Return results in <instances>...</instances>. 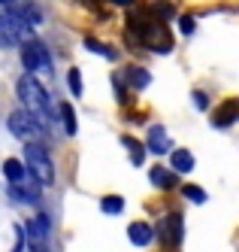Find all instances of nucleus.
Instances as JSON below:
<instances>
[{"label":"nucleus","instance_id":"1","mask_svg":"<svg viewBox=\"0 0 239 252\" xmlns=\"http://www.w3.org/2000/svg\"><path fill=\"white\" fill-rule=\"evenodd\" d=\"M18 100L25 103V110L33 113L40 122H52V119H58L52 113V100H49V92H43V85L36 82L33 76H22L18 79Z\"/></svg>","mask_w":239,"mask_h":252},{"label":"nucleus","instance_id":"2","mask_svg":"<svg viewBox=\"0 0 239 252\" xmlns=\"http://www.w3.org/2000/svg\"><path fill=\"white\" fill-rule=\"evenodd\" d=\"M25 158H27V170L33 173V179H40L43 186H52L54 183L52 158H49V152L40 146V143H27V146H25Z\"/></svg>","mask_w":239,"mask_h":252},{"label":"nucleus","instance_id":"3","mask_svg":"<svg viewBox=\"0 0 239 252\" xmlns=\"http://www.w3.org/2000/svg\"><path fill=\"white\" fill-rule=\"evenodd\" d=\"M22 64L30 73H49L52 70V58H49V49L40 40H25L22 43Z\"/></svg>","mask_w":239,"mask_h":252},{"label":"nucleus","instance_id":"4","mask_svg":"<svg viewBox=\"0 0 239 252\" xmlns=\"http://www.w3.org/2000/svg\"><path fill=\"white\" fill-rule=\"evenodd\" d=\"M6 125H9V131H12L18 140H36V137L43 134L40 119H36L33 113H27V110H15V113H9Z\"/></svg>","mask_w":239,"mask_h":252},{"label":"nucleus","instance_id":"5","mask_svg":"<svg viewBox=\"0 0 239 252\" xmlns=\"http://www.w3.org/2000/svg\"><path fill=\"white\" fill-rule=\"evenodd\" d=\"M43 183L40 179H30V173L22 179V183H15V186H9V194L15 197V201H27V204H36L43 197V189H40Z\"/></svg>","mask_w":239,"mask_h":252},{"label":"nucleus","instance_id":"6","mask_svg":"<svg viewBox=\"0 0 239 252\" xmlns=\"http://www.w3.org/2000/svg\"><path fill=\"white\" fill-rule=\"evenodd\" d=\"M25 237L33 249H46V237H49V219L46 216H36L25 225Z\"/></svg>","mask_w":239,"mask_h":252},{"label":"nucleus","instance_id":"7","mask_svg":"<svg viewBox=\"0 0 239 252\" xmlns=\"http://www.w3.org/2000/svg\"><path fill=\"white\" fill-rule=\"evenodd\" d=\"M127 237H131L133 246H149L152 237H155V231H152V225H145V222H133L131 228H127Z\"/></svg>","mask_w":239,"mask_h":252},{"label":"nucleus","instance_id":"8","mask_svg":"<svg viewBox=\"0 0 239 252\" xmlns=\"http://www.w3.org/2000/svg\"><path fill=\"white\" fill-rule=\"evenodd\" d=\"M170 164H173V170L176 173H188V170H194V155L188 152V149H176L173 155H170Z\"/></svg>","mask_w":239,"mask_h":252},{"label":"nucleus","instance_id":"9","mask_svg":"<svg viewBox=\"0 0 239 252\" xmlns=\"http://www.w3.org/2000/svg\"><path fill=\"white\" fill-rule=\"evenodd\" d=\"M3 173H6V179H9V183L15 186V183H22V179H25L30 170H27V164H22L18 158H6V164H3Z\"/></svg>","mask_w":239,"mask_h":252},{"label":"nucleus","instance_id":"10","mask_svg":"<svg viewBox=\"0 0 239 252\" xmlns=\"http://www.w3.org/2000/svg\"><path fill=\"white\" fill-rule=\"evenodd\" d=\"M149 149L155 152V155H163L170 149V143H167V131L160 128V125H155V128L149 131Z\"/></svg>","mask_w":239,"mask_h":252},{"label":"nucleus","instance_id":"11","mask_svg":"<svg viewBox=\"0 0 239 252\" xmlns=\"http://www.w3.org/2000/svg\"><path fill=\"white\" fill-rule=\"evenodd\" d=\"M124 76L131 79V85L133 88H149V82H152V76H149V70H142V67H124Z\"/></svg>","mask_w":239,"mask_h":252},{"label":"nucleus","instance_id":"12","mask_svg":"<svg viewBox=\"0 0 239 252\" xmlns=\"http://www.w3.org/2000/svg\"><path fill=\"white\" fill-rule=\"evenodd\" d=\"M61 119H64V131L73 137L79 131V125H76V110H73L70 103H61Z\"/></svg>","mask_w":239,"mask_h":252},{"label":"nucleus","instance_id":"13","mask_svg":"<svg viewBox=\"0 0 239 252\" xmlns=\"http://www.w3.org/2000/svg\"><path fill=\"white\" fill-rule=\"evenodd\" d=\"M100 207H103L106 216H118V213L124 210V197H118V194H106L103 201H100Z\"/></svg>","mask_w":239,"mask_h":252},{"label":"nucleus","instance_id":"14","mask_svg":"<svg viewBox=\"0 0 239 252\" xmlns=\"http://www.w3.org/2000/svg\"><path fill=\"white\" fill-rule=\"evenodd\" d=\"M152 12L160 15V22H170L173 15H176V6L170 3V0H155V3H152Z\"/></svg>","mask_w":239,"mask_h":252},{"label":"nucleus","instance_id":"15","mask_svg":"<svg viewBox=\"0 0 239 252\" xmlns=\"http://www.w3.org/2000/svg\"><path fill=\"white\" fill-rule=\"evenodd\" d=\"M85 49L94 52V55H103V58H109V61H115V49H109V46H103V43H97V40H85Z\"/></svg>","mask_w":239,"mask_h":252},{"label":"nucleus","instance_id":"16","mask_svg":"<svg viewBox=\"0 0 239 252\" xmlns=\"http://www.w3.org/2000/svg\"><path fill=\"white\" fill-rule=\"evenodd\" d=\"M67 82H70L73 97H82V94H85V92H82V73H79V67H73L70 73H67Z\"/></svg>","mask_w":239,"mask_h":252},{"label":"nucleus","instance_id":"17","mask_svg":"<svg viewBox=\"0 0 239 252\" xmlns=\"http://www.w3.org/2000/svg\"><path fill=\"white\" fill-rule=\"evenodd\" d=\"M233 113H236V100H227V103H224V113H221V119H215L212 125H215V128H227V125L236 119Z\"/></svg>","mask_w":239,"mask_h":252},{"label":"nucleus","instance_id":"18","mask_svg":"<svg viewBox=\"0 0 239 252\" xmlns=\"http://www.w3.org/2000/svg\"><path fill=\"white\" fill-rule=\"evenodd\" d=\"M182 191H185L188 201H194V204H206V191L200 189V186H182Z\"/></svg>","mask_w":239,"mask_h":252},{"label":"nucleus","instance_id":"19","mask_svg":"<svg viewBox=\"0 0 239 252\" xmlns=\"http://www.w3.org/2000/svg\"><path fill=\"white\" fill-rule=\"evenodd\" d=\"M152 183H155V186H160V189H170V186H173V176H170L167 170L155 167V170H152Z\"/></svg>","mask_w":239,"mask_h":252},{"label":"nucleus","instance_id":"20","mask_svg":"<svg viewBox=\"0 0 239 252\" xmlns=\"http://www.w3.org/2000/svg\"><path fill=\"white\" fill-rule=\"evenodd\" d=\"M179 28H182V33H194V19H191V15H182Z\"/></svg>","mask_w":239,"mask_h":252},{"label":"nucleus","instance_id":"21","mask_svg":"<svg viewBox=\"0 0 239 252\" xmlns=\"http://www.w3.org/2000/svg\"><path fill=\"white\" fill-rule=\"evenodd\" d=\"M194 103L200 106V110H206V106H209V97H206L203 92H194Z\"/></svg>","mask_w":239,"mask_h":252},{"label":"nucleus","instance_id":"22","mask_svg":"<svg viewBox=\"0 0 239 252\" xmlns=\"http://www.w3.org/2000/svg\"><path fill=\"white\" fill-rule=\"evenodd\" d=\"M112 3H118V6H131L133 0H112Z\"/></svg>","mask_w":239,"mask_h":252},{"label":"nucleus","instance_id":"23","mask_svg":"<svg viewBox=\"0 0 239 252\" xmlns=\"http://www.w3.org/2000/svg\"><path fill=\"white\" fill-rule=\"evenodd\" d=\"M33 252H49V249H33Z\"/></svg>","mask_w":239,"mask_h":252}]
</instances>
